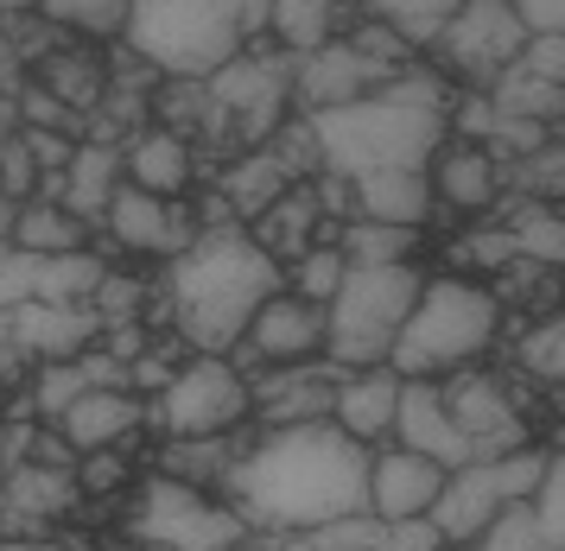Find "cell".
I'll use <instances>...</instances> for the list:
<instances>
[{"label": "cell", "mask_w": 565, "mask_h": 551, "mask_svg": "<svg viewBox=\"0 0 565 551\" xmlns=\"http://www.w3.org/2000/svg\"><path fill=\"white\" fill-rule=\"evenodd\" d=\"M216 495L255 532H311L324 520L369 507V444H356L337 419L255 431L223 469Z\"/></svg>", "instance_id": "obj_1"}, {"label": "cell", "mask_w": 565, "mask_h": 551, "mask_svg": "<svg viewBox=\"0 0 565 551\" xmlns=\"http://www.w3.org/2000/svg\"><path fill=\"white\" fill-rule=\"evenodd\" d=\"M280 285L286 267L248 235V223H210L166 260L159 292L172 304V336H184L198 355H230Z\"/></svg>", "instance_id": "obj_2"}, {"label": "cell", "mask_w": 565, "mask_h": 551, "mask_svg": "<svg viewBox=\"0 0 565 551\" xmlns=\"http://www.w3.org/2000/svg\"><path fill=\"white\" fill-rule=\"evenodd\" d=\"M318 140V172L362 177V172H394V165H433V152L451 140V89L433 71H401L394 83L369 96L306 115Z\"/></svg>", "instance_id": "obj_3"}, {"label": "cell", "mask_w": 565, "mask_h": 551, "mask_svg": "<svg viewBox=\"0 0 565 551\" xmlns=\"http://www.w3.org/2000/svg\"><path fill=\"white\" fill-rule=\"evenodd\" d=\"M394 444L433 456L438 469H463V463L509 456L521 444H534V431H527L521 393L477 361V368H451L438 380H401Z\"/></svg>", "instance_id": "obj_4"}, {"label": "cell", "mask_w": 565, "mask_h": 551, "mask_svg": "<svg viewBox=\"0 0 565 551\" xmlns=\"http://www.w3.org/2000/svg\"><path fill=\"white\" fill-rule=\"evenodd\" d=\"M267 7L274 0H128L121 45L159 76H210L267 39Z\"/></svg>", "instance_id": "obj_5"}, {"label": "cell", "mask_w": 565, "mask_h": 551, "mask_svg": "<svg viewBox=\"0 0 565 551\" xmlns=\"http://www.w3.org/2000/svg\"><path fill=\"white\" fill-rule=\"evenodd\" d=\"M495 336H502V292L470 273H438L419 285L387 368L401 380H438L451 368H477L495 349Z\"/></svg>", "instance_id": "obj_6"}, {"label": "cell", "mask_w": 565, "mask_h": 551, "mask_svg": "<svg viewBox=\"0 0 565 551\" xmlns=\"http://www.w3.org/2000/svg\"><path fill=\"white\" fill-rule=\"evenodd\" d=\"M210 89V121L198 133V152L210 147H230L235 152H255L274 140V127L292 121V57L274 51V39H255L248 51H235L223 71L204 76Z\"/></svg>", "instance_id": "obj_7"}, {"label": "cell", "mask_w": 565, "mask_h": 551, "mask_svg": "<svg viewBox=\"0 0 565 551\" xmlns=\"http://www.w3.org/2000/svg\"><path fill=\"white\" fill-rule=\"evenodd\" d=\"M419 285H426V273L413 260L350 267L343 285L331 292V304H324V361H337V368H382L394 355V336L407 324Z\"/></svg>", "instance_id": "obj_8"}, {"label": "cell", "mask_w": 565, "mask_h": 551, "mask_svg": "<svg viewBox=\"0 0 565 551\" xmlns=\"http://www.w3.org/2000/svg\"><path fill=\"white\" fill-rule=\"evenodd\" d=\"M121 527H128V539L140 551H242L255 539L223 495L172 482V476H159V469L134 488V507Z\"/></svg>", "instance_id": "obj_9"}, {"label": "cell", "mask_w": 565, "mask_h": 551, "mask_svg": "<svg viewBox=\"0 0 565 551\" xmlns=\"http://www.w3.org/2000/svg\"><path fill=\"white\" fill-rule=\"evenodd\" d=\"M255 419L248 375L230 355H184L172 380L147 400V431L153 437H230Z\"/></svg>", "instance_id": "obj_10"}, {"label": "cell", "mask_w": 565, "mask_h": 551, "mask_svg": "<svg viewBox=\"0 0 565 551\" xmlns=\"http://www.w3.org/2000/svg\"><path fill=\"white\" fill-rule=\"evenodd\" d=\"M540 469H546V444H521L509 456H483V463L445 469V488L433 501V527L445 532V545H470L509 501H527Z\"/></svg>", "instance_id": "obj_11"}, {"label": "cell", "mask_w": 565, "mask_h": 551, "mask_svg": "<svg viewBox=\"0 0 565 551\" xmlns=\"http://www.w3.org/2000/svg\"><path fill=\"white\" fill-rule=\"evenodd\" d=\"M521 45H527V20L514 13V0H463L451 25L433 39L438 71L463 89H489L509 64H521Z\"/></svg>", "instance_id": "obj_12"}, {"label": "cell", "mask_w": 565, "mask_h": 551, "mask_svg": "<svg viewBox=\"0 0 565 551\" xmlns=\"http://www.w3.org/2000/svg\"><path fill=\"white\" fill-rule=\"evenodd\" d=\"M318 355H324V304H311L292 285H280L248 317V329H242V343L230 349V361L242 375H255V368H286V361H318Z\"/></svg>", "instance_id": "obj_13"}, {"label": "cell", "mask_w": 565, "mask_h": 551, "mask_svg": "<svg viewBox=\"0 0 565 551\" xmlns=\"http://www.w3.org/2000/svg\"><path fill=\"white\" fill-rule=\"evenodd\" d=\"M198 209L184 197H153V191H140V184H115V197H108V209H103V228L96 235H108L121 253H147V260H172V253L198 235Z\"/></svg>", "instance_id": "obj_14"}, {"label": "cell", "mask_w": 565, "mask_h": 551, "mask_svg": "<svg viewBox=\"0 0 565 551\" xmlns=\"http://www.w3.org/2000/svg\"><path fill=\"white\" fill-rule=\"evenodd\" d=\"M394 64L382 57H369L362 45H350V32L331 39V45L306 51V57H292V115H324V108H343V101L369 96V89H382L394 83Z\"/></svg>", "instance_id": "obj_15"}, {"label": "cell", "mask_w": 565, "mask_h": 551, "mask_svg": "<svg viewBox=\"0 0 565 551\" xmlns=\"http://www.w3.org/2000/svg\"><path fill=\"white\" fill-rule=\"evenodd\" d=\"M83 507L77 476L71 469H45V463H13L0 476V539H45L57 520H71Z\"/></svg>", "instance_id": "obj_16"}, {"label": "cell", "mask_w": 565, "mask_h": 551, "mask_svg": "<svg viewBox=\"0 0 565 551\" xmlns=\"http://www.w3.org/2000/svg\"><path fill=\"white\" fill-rule=\"evenodd\" d=\"M337 361H286V368H255L248 393H255V419L248 425H306V419H331V393H337Z\"/></svg>", "instance_id": "obj_17"}, {"label": "cell", "mask_w": 565, "mask_h": 551, "mask_svg": "<svg viewBox=\"0 0 565 551\" xmlns=\"http://www.w3.org/2000/svg\"><path fill=\"white\" fill-rule=\"evenodd\" d=\"M52 425L71 451H108V444H128L147 431V400L134 387H83Z\"/></svg>", "instance_id": "obj_18"}, {"label": "cell", "mask_w": 565, "mask_h": 551, "mask_svg": "<svg viewBox=\"0 0 565 551\" xmlns=\"http://www.w3.org/2000/svg\"><path fill=\"white\" fill-rule=\"evenodd\" d=\"M438 488H445V469H438L433 456L407 451V444L369 451V514H375V520H407V514H433Z\"/></svg>", "instance_id": "obj_19"}, {"label": "cell", "mask_w": 565, "mask_h": 551, "mask_svg": "<svg viewBox=\"0 0 565 551\" xmlns=\"http://www.w3.org/2000/svg\"><path fill=\"white\" fill-rule=\"evenodd\" d=\"M426 177H433L438 209H451V216H489V209L502 203V165H495L489 147H477V140H445V147L433 152Z\"/></svg>", "instance_id": "obj_20"}, {"label": "cell", "mask_w": 565, "mask_h": 551, "mask_svg": "<svg viewBox=\"0 0 565 551\" xmlns=\"http://www.w3.org/2000/svg\"><path fill=\"white\" fill-rule=\"evenodd\" d=\"M13 329H20V349L39 361H64V355H83L96 336H103V317L89 299H71V304H52V299H26L13 304Z\"/></svg>", "instance_id": "obj_21"}, {"label": "cell", "mask_w": 565, "mask_h": 551, "mask_svg": "<svg viewBox=\"0 0 565 551\" xmlns=\"http://www.w3.org/2000/svg\"><path fill=\"white\" fill-rule=\"evenodd\" d=\"M121 177L140 184V191H153V197H191V184H198V147L184 133H172V127L147 121L121 147Z\"/></svg>", "instance_id": "obj_22"}, {"label": "cell", "mask_w": 565, "mask_h": 551, "mask_svg": "<svg viewBox=\"0 0 565 551\" xmlns=\"http://www.w3.org/2000/svg\"><path fill=\"white\" fill-rule=\"evenodd\" d=\"M394 412H401V375L394 368H343L337 375V393H331V419L356 444H382V437H394Z\"/></svg>", "instance_id": "obj_23"}, {"label": "cell", "mask_w": 565, "mask_h": 551, "mask_svg": "<svg viewBox=\"0 0 565 551\" xmlns=\"http://www.w3.org/2000/svg\"><path fill=\"white\" fill-rule=\"evenodd\" d=\"M350 184V216H369V223H401V228H426L438 216L433 177L419 165H394V172H362L343 177Z\"/></svg>", "instance_id": "obj_24"}, {"label": "cell", "mask_w": 565, "mask_h": 551, "mask_svg": "<svg viewBox=\"0 0 565 551\" xmlns=\"http://www.w3.org/2000/svg\"><path fill=\"white\" fill-rule=\"evenodd\" d=\"M115 184H121V147H108V140H77L71 152V165L57 177V203L83 216L89 228H103V209L115 197Z\"/></svg>", "instance_id": "obj_25"}, {"label": "cell", "mask_w": 565, "mask_h": 551, "mask_svg": "<svg viewBox=\"0 0 565 551\" xmlns=\"http://www.w3.org/2000/svg\"><path fill=\"white\" fill-rule=\"evenodd\" d=\"M356 13L362 7H350V0H274V7H267V39H274L286 57H306V51L343 39V32L356 25Z\"/></svg>", "instance_id": "obj_26"}, {"label": "cell", "mask_w": 565, "mask_h": 551, "mask_svg": "<svg viewBox=\"0 0 565 551\" xmlns=\"http://www.w3.org/2000/svg\"><path fill=\"white\" fill-rule=\"evenodd\" d=\"M286 184H299V177H286L280 159H274L267 147H255V152H235L230 165L216 172V197L230 203L235 223H255V216H260L274 197H280Z\"/></svg>", "instance_id": "obj_27"}, {"label": "cell", "mask_w": 565, "mask_h": 551, "mask_svg": "<svg viewBox=\"0 0 565 551\" xmlns=\"http://www.w3.org/2000/svg\"><path fill=\"white\" fill-rule=\"evenodd\" d=\"M7 241L26 253H77V248H96V228L83 223V216H71L57 197H26L13 209Z\"/></svg>", "instance_id": "obj_28"}, {"label": "cell", "mask_w": 565, "mask_h": 551, "mask_svg": "<svg viewBox=\"0 0 565 551\" xmlns=\"http://www.w3.org/2000/svg\"><path fill=\"white\" fill-rule=\"evenodd\" d=\"M26 76L45 83L57 101H71L83 121H89V115L103 108V96H108V64L96 57V51H83V45H57L52 57H39Z\"/></svg>", "instance_id": "obj_29"}, {"label": "cell", "mask_w": 565, "mask_h": 551, "mask_svg": "<svg viewBox=\"0 0 565 551\" xmlns=\"http://www.w3.org/2000/svg\"><path fill=\"white\" fill-rule=\"evenodd\" d=\"M235 451H242V437H159L153 451V469L172 482H191V488H210L216 495V482H223V469L235 463Z\"/></svg>", "instance_id": "obj_30"}, {"label": "cell", "mask_w": 565, "mask_h": 551, "mask_svg": "<svg viewBox=\"0 0 565 551\" xmlns=\"http://www.w3.org/2000/svg\"><path fill=\"white\" fill-rule=\"evenodd\" d=\"M419 235H426V228L343 216V223H337V248H343L350 267H394V260H413V253H419Z\"/></svg>", "instance_id": "obj_31"}, {"label": "cell", "mask_w": 565, "mask_h": 551, "mask_svg": "<svg viewBox=\"0 0 565 551\" xmlns=\"http://www.w3.org/2000/svg\"><path fill=\"white\" fill-rule=\"evenodd\" d=\"M483 96L495 101V115H521V121H546V127L565 121V89L546 83V76H534L527 64H509Z\"/></svg>", "instance_id": "obj_32"}, {"label": "cell", "mask_w": 565, "mask_h": 551, "mask_svg": "<svg viewBox=\"0 0 565 551\" xmlns=\"http://www.w3.org/2000/svg\"><path fill=\"white\" fill-rule=\"evenodd\" d=\"M369 20H382L387 32H401L413 51H433V39L451 25V13H458L463 0H356Z\"/></svg>", "instance_id": "obj_33"}, {"label": "cell", "mask_w": 565, "mask_h": 551, "mask_svg": "<svg viewBox=\"0 0 565 551\" xmlns=\"http://www.w3.org/2000/svg\"><path fill=\"white\" fill-rule=\"evenodd\" d=\"M39 13L57 32H77V39H121L128 0H39Z\"/></svg>", "instance_id": "obj_34"}, {"label": "cell", "mask_w": 565, "mask_h": 551, "mask_svg": "<svg viewBox=\"0 0 565 551\" xmlns=\"http://www.w3.org/2000/svg\"><path fill=\"white\" fill-rule=\"evenodd\" d=\"M140 456H128V444H108V451H77V495L83 501H115L121 488H134Z\"/></svg>", "instance_id": "obj_35"}, {"label": "cell", "mask_w": 565, "mask_h": 551, "mask_svg": "<svg viewBox=\"0 0 565 551\" xmlns=\"http://www.w3.org/2000/svg\"><path fill=\"white\" fill-rule=\"evenodd\" d=\"M292 273H286V285L299 292V299H311V304H331V292L343 285V273H350V260H343V248L337 241H311L299 260H286Z\"/></svg>", "instance_id": "obj_36"}, {"label": "cell", "mask_w": 565, "mask_h": 551, "mask_svg": "<svg viewBox=\"0 0 565 551\" xmlns=\"http://www.w3.org/2000/svg\"><path fill=\"white\" fill-rule=\"evenodd\" d=\"M470 551H553V545H546V532H540V520H534V501H509L477 539H470Z\"/></svg>", "instance_id": "obj_37"}, {"label": "cell", "mask_w": 565, "mask_h": 551, "mask_svg": "<svg viewBox=\"0 0 565 551\" xmlns=\"http://www.w3.org/2000/svg\"><path fill=\"white\" fill-rule=\"evenodd\" d=\"M521 368L546 387H565V304L521 336Z\"/></svg>", "instance_id": "obj_38"}, {"label": "cell", "mask_w": 565, "mask_h": 551, "mask_svg": "<svg viewBox=\"0 0 565 551\" xmlns=\"http://www.w3.org/2000/svg\"><path fill=\"white\" fill-rule=\"evenodd\" d=\"M147 299H153V285H147V279H134V273H115V267H108V273L96 279V292H89L103 329L108 324H140V317H147Z\"/></svg>", "instance_id": "obj_39"}, {"label": "cell", "mask_w": 565, "mask_h": 551, "mask_svg": "<svg viewBox=\"0 0 565 551\" xmlns=\"http://www.w3.org/2000/svg\"><path fill=\"white\" fill-rule=\"evenodd\" d=\"M527 501H534V520H540V532H546V545L565 551V451L546 444V469H540Z\"/></svg>", "instance_id": "obj_40"}, {"label": "cell", "mask_w": 565, "mask_h": 551, "mask_svg": "<svg viewBox=\"0 0 565 551\" xmlns=\"http://www.w3.org/2000/svg\"><path fill=\"white\" fill-rule=\"evenodd\" d=\"M306 539H311V551H382V520L362 507V514H343V520L311 527Z\"/></svg>", "instance_id": "obj_41"}, {"label": "cell", "mask_w": 565, "mask_h": 551, "mask_svg": "<svg viewBox=\"0 0 565 551\" xmlns=\"http://www.w3.org/2000/svg\"><path fill=\"white\" fill-rule=\"evenodd\" d=\"M20 127H57V133H77L83 140V115L71 101H57L45 83H32V76H20Z\"/></svg>", "instance_id": "obj_42"}, {"label": "cell", "mask_w": 565, "mask_h": 551, "mask_svg": "<svg viewBox=\"0 0 565 551\" xmlns=\"http://www.w3.org/2000/svg\"><path fill=\"white\" fill-rule=\"evenodd\" d=\"M39 184H45V172H39V159L26 152V140L13 133V140H0V191L13 203L39 197Z\"/></svg>", "instance_id": "obj_43"}, {"label": "cell", "mask_w": 565, "mask_h": 551, "mask_svg": "<svg viewBox=\"0 0 565 551\" xmlns=\"http://www.w3.org/2000/svg\"><path fill=\"white\" fill-rule=\"evenodd\" d=\"M26 299H39V253L13 248L0 235V304H26Z\"/></svg>", "instance_id": "obj_44"}, {"label": "cell", "mask_w": 565, "mask_h": 551, "mask_svg": "<svg viewBox=\"0 0 565 551\" xmlns=\"http://www.w3.org/2000/svg\"><path fill=\"white\" fill-rule=\"evenodd\" d=\"M445 532L433 527V514H407V520H382V551H438Z\"/></svg>", "instance_id": "obj_45"}, {"label": "cell", "mask_w": 565, "mask_h": 551, "mask_svg": "<svg viewBox=\"0 0 565 551\" xmlns=\"http://www.w3.org/2000/svg\"><path fill=\"white\" fill-rule=\"evenodd\" d=\"M20 140H26V152L39 159V172L52 177L71 165V152H77V133H57V127H20Z\"/></svg>", "instance_id": "obj_46"}, {"label": "cell", "mask_w": 565, "mask_h": 551, "mask_svg": "<svg viewBox=\"0 0 565 551\" xmlns=\"http://www.w3.org/2000/svg\"><path fill=\"white\" fill-rule=\"evenodd\" d=\"M521 64L546 83H559L565 89V32H527V45H521Z\"/></svg>", "instance_id": "obj_47"}, {"label": "cell", "mask_w": 565, "mask_h": 551, "mask_svg": "<svg viewBox=\"0 0 565 551\" xmlns=\"http://www.w3.org/2000/svg\"><path fill=\"white\" fill-rule=\"evenodd\" d=\"M32 368V355L20 349V329H13V304H0V387H13V380Z\"/></svg>", "instance_id": "obj_48"}, {"label": "cell", "mask_w": 565, "mask_h": 551, "mask_svg": "<svg viewBox=\"0 0 565 551\" xmlns=\"http://www.w3.org/2000/svg\"><path fill=\"white\" fill-rule=\"evenodd\" d=\"M527 32H565V0H514Z\"/></svg>", "instance_id": "obj_49"}, {"label": "cell", "mask_w": 565, "mask_h": 551, "mask_svg": "<svg viewBox=\"0 0 565 551\" xmlns=\"http://www.w3.org/2000/svg\"><path fill=\"white\" fill-rule=\"evenodd\" d=\"M0 551H103V545H89V539H57V532H45V539H0Z\"/></svg>", "instance_id": "obj_50"}, {"label": "cell", "mask_w": 565, "mask_h": 551, "mask_svg": "<svg viewBox=\"0 0 565 551\" xmlns=\"http://www.w3.org/2000/svg\"><path fill=\"white\" fill-rule=\"evenodd\" d=\"M13 133H20V89L0 83V140H13Z\"/></svg>", "instance_id": "obj_51"}, {"label": "cell", "mask_w": 565, "mask_h": 551, "mask_svg": "<svg viewBox=\"0 0 565 551\" xmlns=\"http://www.w3.org/2000/svg\"><path fill=\"white\" fill-rule=\"evenodd\" d=\"M20 57H13V45H7V25H0V83H7V89H20Z\"/></svg>", "instance_id": "obj_52"}, {"label": "cell", "mask_w": 565, "mask_h": 551, "mask_svg": "<svg viewBox=\"0 0 565 551\" xmlns=\"http://www.w3.org/2000/svg\"><path fill=\"white\" fill-rule=\"evenodd\" d=\"M438 551H470V545H438Z\"/></svg>", "instance_id": "obj_53"}, {"label": "cell", "mask_w": 565, "mask_h": 551, "mask_svg": "<svg viewBox=\"0 0 565 551\" xmlns=\"http://www.w3.org/2000/svg\"><path fill=\"white\" fill-rule=\"evenodd\" d=\"M350 7H356V0H350Z\"/></svg>", "instance_id": "obj_54"}]
</instances>
